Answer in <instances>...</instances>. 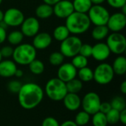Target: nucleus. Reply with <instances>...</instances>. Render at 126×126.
Masks as SVG:
<instances>
[{
    "instance_id": "13",
    "label": "nucleus",
    "mask_w": 126,
    "mask_h": 126,
    "mask_svg": "<svg viewBox=\"0 0 126 126\" xmlns=\"http://www.w3.org/2000/svg\"><path fill=\"white\" fill-rule=\"evenodd\" d=\"M53 14L58 18H66L74 12L72 2L67 0H61L52 6Z\"/></svg>"
},
{
    "instance_id": "12",
    "label": "nucleus",
    "mask_w": 126,
    "mask_h": 126,
    "mask_svg": "<svg viewBox=\"0 0 126 126\" xmlns=\"http://www.w3.org/2000/svg\"><path fill=\"white\" fill-rule=\"evenodd\" d=\"M106 26L112 32H120L126 26V15L121 12L110 15Z\"/></svg>"
},
{
    "instance_id": "40",
    "label": "nucleus",
    "mask_w": 126,
    "mask_h": 126,
    "mask_svg": "<svg viewBox=\"0 0 126 126\" xmlns=\"http://www.w3.org/2000/svg\"><path fill=\"white\" fill-rule=\"evenodd\" d=\"M7 34L6 28L0 25V44H1L5 41V40L7 39Z\"/></svg>"
},
{
    "instance_id": "9",
    "label": "nucleus",
    "mask_w": 126,
    "mask_h": 126,
    "mask_svg": "<svg viewBox=\"0 0 126 126\" xmlns=\"http://www.w3.org/2000/svg\"><path fill=\"white\" fill-rule=\"evenodd\" d=\"M101 100L100 96L94 92L86 93L83 99H81V107L83 111L87 112L90 115L99 111Z\"/></svg>"
},
{
    "instance_id": "39",
    "label": "nucleus",
    "mask_w": 126,
    "mask_h": 126,
    "mask_svg": "<svg viewBox=\"0 0 126 126\" xmlns=\"http://www.w3.org/2000/svg\"><path fill=\"white\" fill-rule=\"evenodd\" d=\"M111 103L109 102H101L100 106V109L99 111L103 113V114H107L111 109Z\"/></svg>"
},
{
    "instance_id": "1",
    "label": "nucleus",
    "mask_w": 126,
    "mask_h": 126,
    "mask_svg": "<svg viewBox=\"0 0 126 126\" xmlns=\"http://www.w3.org/2000/svg\"><path fill=\"white\" fill-rule=\"evenodd\" d=\"M17 94L19 105L27 110L36 108L44 99L43 89L35 83L22 84Z\"/></svg>"
},
{
    "instance_id": "38",
    "label": "nucleus",
    "mask_w": 126,
    "mask_h": 126,
    "mask_svg": "<svg viewBox=\"0 0 126 126\" xmlns=\"http://www.w3.org/2000/svg\"><path fill=\"white\" fill-rule=\"evenodd\" d=\"M41 126H60V124L55 118L52 117H48L43 120Z\"/></svg>"
},
{
    "instance_id": "46",
    "label": "nucleus",
    "mask_w": 126,
    "mask_h": 126,
    "mask_svg": "<svg viewBox=\"0 0 126 126\" xmlns=\"http://www.w3.org/2000/svg\"><path fill=\"white\" fill-rule=\"evenodd\" d=\"M92 4H102L106 1V0H90Z\"/></svg>"
},
{
    "instance_id": "49",
    "label": "nucleus",
    "mask_w": 126,
    "mask_h": 126,
    "mask_svg": "<svg viewBox=\"0 0 126 126\" xmlns=\"http://www.w3.org/2000/svg\"><path fill=\"white\" fill-rule=\"evenodd\" d=\"M2 1H3V0H0V5H1V4L2 3Z\"/></svg>"
},
{
    "instance_id": "3",
    "label": "nucleus",
    "mask_w": 126,
    "mask_h": 126,
    "mask_svg": "<svg viewBox=\"0 0 126 126\" xmlns=\"http://www.w3.org/2000/svg\"><path fill=\"white\" fill-rule=\"evenodd\" d=\"M36 49L30 44H20L13 49V61L19 65H29L36 58Z\"/></svg>"
},
{
    "instance_id": "27",
    "label": "nucleus",
    "mask_w": 126,
    "mask_h": 126,
    "mask_svg": "<svg viewBox=\"0 0 126 126\" xmlns=\"http://www.w3.org/2000/svg\"><path fill=\"white\" fill-rule=\"evenodd\" d=\"M28 66H29L30 71L32 74L36 75L42 74L44 71V69H45L44 63L41 61L38 60L36 58L35 60H33Z\"/></svg>"
},
{
    "instance_id": "47",
    "label": "nucleus",
    "mask_w": 126,
    "mask_h": 126,
    "mask_svg": "<svg viewBox=\"0 0 126 126\" xmlns=\"http://www.w3.org/2000/svg\"><path fill=\"white\" fill-rule=\"evenodd\" d=\"M3 17H4V12H2L1 10H0V22L3 21Z\"/></svg>"
},
{
    "instance_id": "23",
    "label": "nucleus",
    "mask_w": 126,
    "mask_h": 126,
    "mask_svg": "<svg viewBox=\"0 0 126 126\" xmlns=\"http://www.w3.org/2000/svg\"><path fill=\"white\" fill-rule=\"evenodd\" d=\"M70 35V32L66 25H59L56 27L52 32L53 38L58 41H63Z\"/></svg>"
},
{
    "instance_id": "35",
    "label": "nucleus",
    "mask_w": 126,
    "mask_h": 126,
    "mask_svg": "<svg viewBox=\"0 0 126 126\" xmlns=\"http://www.w3.org/2000/svg\"><path fill=\"white\" fill-rule=\"evenodd\" d=\"M92 45L89 44H82L79 51V54L88 58L92 56Z\"/></svg>"
},
{
    "instance_id": "6",
    "label": "nucleus",
    "mask_w": 126,
    "mask_h": 126,
    "mask_svg": "<svg viewBox=\"0 0 126 126\" xmlns=\"http://www.w3.org/2000/svg\"><path fill=\"white\" fill-rule=\"evenodd\" d=\"M93 80L100 85H107L110 83L114 77L112 66L108 63H101L93 71Z\"/></svg>"
},
{
    "instance_id": "18",
    "label": "nucleus",
    "mask_w": 126,
    "mask_h": 126,
    "mask_svg": "<svg viewBox=\"0 0 126 126\" xmlns=\"http://www.w3.org/2000/svg\"><path fill=\"white\" fill-rule=\"evenodd\" d=\"M17 69L16 63L13 61L1 60L0 61V76L2 78L13 77Z\"/></svg>"
},
{
    "instance_id": "17",
    "label": "nucleus",
    "mask_w": 126,
    "mask_h": 126,
    "mask_svg": "<svg viewBox=\"0 0 126 126\" xmlns=\"http://www.w3.org/2000/svg\"><path fill=\"white\" fill-rule=\"evenodd\" d=\"M62 100L65 108L70 111H75L81 106V99L78 94L67 93Z\"/></svg>"
},
{
    "instance_id": "43",
    "label": "nucleus",
    "mask_w": 126,
    "mask_h": 126,
    "mask_svg": "<svg viewBox=\"0 0 126 126\" xmlns=\"http://www.w3.org/2000/svg\"><path fill=\"white\" fill-rule=\"evenodd\" d=\"M59 1H61V0H43L44 3L47 4H49L51 6H53L54 4H55Z\"/></svg>"
},
{
    "instance_id": "28",
    "label": "nucleus",
    "mask_w": 126,
    "mask_h": 126,
    "mask_svg": "<svg viewBox=\"0 0 126 126\" xmlns=\"http://www.w3.org/2000/svg\"><path fill=\"white\" fill-rule=\"evenodd\" d=\"M91 120V115L84 111H79L75 118V123L78 126H86Z\"/></svg>"
},
{
    "instance_id": "41",
    "label": "nucleus",
    "mask_w": 126,
    "mask_h": 126,
    "mask_svg": "<svg viewBox=\"0 0 126 126\" xmlns=\"http://www.w3.org/2000/svg\"><path fill=\"white\" fill-rule=\"evenodd\" d=\"M120 122L124 126L126 125V109L120 112Z\"/></svg>"
},
{
    "instance_id": "20",
    "label": "nucleus",
    "mask_w": 126,
    "mask_h": 126,
    "mask_svg": "<svg viewBox=\"0 0 126 126\" xmlns=\"http://www.w3.org/2000/svg\"><path fill=\"white\" fill-rule=\"evenodd\" d=\"M53 14L52 6L43 3L38 5L35 9L36 17L41 19H47L51 17Z\"/></svg>"
},
{
    "instance_id": "22",
    "label": "nucleus",
    "mask_w": 126,
    "mask_h": 126,
    "mask_svg": "<svg viewBox=\"0 0 126 126\" xmlns=\"http://www.w3.org/2000/svg\"><path fill=\"white\" fill-rule=\"evenodd\" d=\"M74 11L87 13L91 7L93 5L90 0H73L72 1Z\"/></svg>"
},
{
    "instance_id": "8",
    "label": "nucleus",
    "mask_w": 126,
    "mask_h": 126,
    "mask_svg": "<svg viewBox=\"0 0 126 126\" xmlns=\"http://www.w3.org/2000/svg\"><path fill=\"white\" fill-rule=\"evenodd\" d=\"M106 44L111 53L120 55L126 52V38L125 35L120 32H112L109 34Z\"/></svg>"
},
{
    "instance_id": "44",
    "label": "nucleus",
    "mask_w": 126,
    "mask_h": 126,
    "mask_svg": "<svg viewBox=\"0 0 126 126\" xmlns=\"http://www.w3.org/2000/svg\"><path fill=\"white\" fill-rule=\"evenodd\" d=\"M120 91L123 94H126V81L124 80L120 85Z\"/></svg>"
},
{
    "instance_id": "25",
    "label": "nucleus",
    "mask_w": 126,
    "mask_h": 126,
    "mask_svg": "<svg viewBox=\"0 0 126 126\" xmlns=\"http://www.w3.org/2000/svg\"><path fill=\"white\" fill-rule=\"evenodd\" d=\"M77 75L78 76V79L80 80H81L82 82L87 83L93 80L94 72H93V70L91 68L88 67L87 66L86 67L78 69L77 72Z\"/></svg>"
},
{
    "instance_id": "19",
    "label": "nucleus",
    "mask_w": 126,
    "mask_h": 126,
    "mask_svg": "<svg viewBox=\"0 0 126 126\" xmlns=\"http://www.w3.org/2000/svg\"><path fill=\"white\" fill-rule=\"evenodd\" d=\"M114 74L117 75H124L126 72V58L120 55L117 56L111 65Z\"/></svg>"
},
{
    "instance_id": "29",
    "label": "nucleus",
    "mask_w": 126,
    "mask_h": 126,
    "mask_svg": "<svg viewBox=\"0 0 126 126\" xmlns=\"http://www.w3.org/2000/svg\"><path fill=\"white\" fill-rule=\"evenodd\" d=\"M92 123L93 126H107L108 122L105 114L98 111L92 115Z\"/></svg>"
},
{
    "instance_id": "16",
    "label": "nucleus",
    "mask_w": 126,
    "mask_h": 126,
    "mask_svg": "<svg viewBox=\"0 0 126 126\" xmlns=\"http://www.w3.org/2000/svg\"><path fill=\"white\" fill-rule=\"evenodd\" d=\"M52 42V37L48 32H38L32 40V46L37 50H43L48 48Z\"/></svg>"
},
{
    "instance_id": "50",
    "label": "nucleus",
    "mask_w": 126,
    "mask_h": 126,
    "mask_svg": "<svg viewBox=\"0 0 126 126\" xmlns=\"http://www.w3.org/2000/svg\"><path fill=\"white\" fill-rule=\"evenodd\" d=\"M67 1H72L73 0H67Z\"/></svg>"
},
{
    "instance_id": "34",
    "label": "nucleus",
    "mask_w": 126,
    "mask_h": 126,
    "mask_svg": "<svg viewBox=\"0 0 126 126\" xmlns=\"http://www.w3.org/2000/svg\"><path fill=\"white\" fill-rule=\"evenodd\" d=\"M22 84L18 80H11L7 84V89L8 90L13 93V94H18Z\"/></svg>"
},
{
    "instance_id": "2",
    "label": "nucleus",
    "mask_w": 126,
    "mask_h": 126,
    "mask_svg": "<svg viewBox=\"0 0 126 126\" xmlns=\"http://www.w3.org/2000/svg\"><path fill=\"white\" fill-rule=\"evenodd\" d=\"M65 25L69 30L70 34L75 35L87 32L91 26V22L87 13L74 11L66 18Z\"/></svg>"
},
{
    "instance_id": "5",
    "label": "nucleus",
    "mask_w": 126,
    "mask_h": 126,
    "mask_svg": "<svg viewBox=\"0 0 126 126\" xmlns=\"http://www.w3.org/2000/svg\"><path fill=\"white\" fill-rule=\"evenodd\" d=\"M82 44L81 39L77 35H69L61 42L60 52L64 57L73 58L76 55L79 54Z\"/></svg>"
},
{
    "instance_id": "4",
    "label": "nucleus",
    "mask_w": 126,
    "mask_h": 126,
    "mask_svg": "<svg viewBox=\"0 0 126 126\" xmlns=\"http://www.w3.org/2000/svg\"><path fill=\"white\" fill-rule=\"evenodd\" d=\"M45 93L47 96L53 101H61L68 93L66 83L58 78H51L45 85Z\"/></svg>"
},
{
    "instance_id": "33",
    "label": "nucleus",
    "mask_w": 126,
    "mask_h": 126,
    "mask_svg": "<svg viewBox=\"0 0 126 126\" xmlns=\"http://www.w3.org/2000/svg\"><path fill=\"white\" fill-rule=\"evenodd\" d=\"M120 112L117 110L111 109L107 114H106L108 124L115 125L120 122Z\"/></svg>"
},
{
    "instance_id": "7",
    "label": "nucleus",
    "mask_w": 126,
    "mask_h": 126,
    "mask_svg": "<svg viewBox=\"0 0 126 126\" xmlns=\"http://www.w3.org/2000/svg\"><path fill=\"white\" fill-rule=\"evenodd\" d=\"M91 24L94 26L106 25L110 16L109 10L101 4H93L87 13Z\"/></svg>"
},
{
    "instance_id": "31",
    "label": "nucleus",
    "mask_w": 126,
    "mask_h": 126,
    "mask_svg": "<svg viewBox=\"0 0 126 126\" xmlns=\"http://www.w3.org/2000/svg\"><path fill=\"white\" fill-rule=\"evenodd\" d=\"M72 58V59L71 63L77 69H82V68L88 66V58L80 55V54L76 55L75 56H74Z\"/></svg>"
},
{
    "instance_id": "24",
    "label": "nucleus",
    "mask_w": 126,
    "mask_h": 126,
    "mask_svg": "<svg viewBox=\"0 0 126 126\" xmlns=\"http://www.w3.org/2000/svg\"><path fill=\"white\" fill-rule=\"evenodd\" d=\"M68 93L78 94L83 89V82L78 78H74L66 83Z\"/></svg>"
},
{
    "instance_id": "36",
    "label": "nucleus",
    "mask_w": 126,
    "mask_h": 126,
    "mask_svg": "<svg viewBox=\"0 0 126 126\" xmlns=\"http://www.w3.org/2000/svg\"><path fill=\"white\" fill-rule=\"evenodd\" d=\"M109 6L115 9H121L126 5V0H106Z\"/></svg>"
},
{
    "instance_id": "48",
    "label": "nucleus",
    "mask_w": 126,
    "mask_h": 126,
    "mask_svg": "<svg viewBox=\"0 0 126 126\" xmlns=\"http://www.w3.org/2000/svg\"><path fill=\"white\" fill-rule=\"evenodd\" d=\"M2 60V56H1V53H0V61Z\"/></svg>"
},
{
    "instance_id": "14",
    "label": "nucleus",
    "mask_w": 126,
    "mask_h": 126,
    "mask_svg": "<svg viewBox=\"0 0 126 126\" xmlns=\"http://www.w3.org/2000/svg\"><path fill=\"white\" fill-rule=\"evenodd\" d=\"M77 72L78 69L71 63H63L59 66L57 72V78L64 83H66L75 78L77 76Z\"/></svg>"
},
{
    "instance_id": "21",
    "label": "nucleus",
    "mask_w": 126,
    "mask_h": 126,
    "mask_svg": "<svg viewBox=\"0 0 126 126\" xmlns=\"http://www.w3.org/2000/svg\"><path fill=\"white\" fill-rule=\"evenodd\" d=\"M109 34V30L106 25L95 26L92 31V36L96 41H102L107 38Z\"/></svg>"
},
{
    "instance_id": "11",
    "label": "nucleus",
    "mask_w": 126,
    "mask_h": 126,
    "mask_svg": "<svg viewBox=\"0 0 126 126\" xmlns=\"http://www.w3.org/2000/svg\"><path fill=\"white\" fill-rule=\"evenodd\" d=\"M40 23L37 18L30 16L23 21L21 24V32L23 33L24 36L32 38L34 37L37 33L39 32Z\"/></svg>"
},
{
    "instance_id": "32",
    "label": "nucleus",
    "mask_w": 126,
    "mask_h": 126,
    "mask_svg": "<svg viewBox=\"0 0 126 126\" xmlns=\"http://www.w3.org/2000/svg\"><path fill=\"white\" fill-rule=\"evenodd\" d=\"M65 57L63 54L59 52H53L50 54L49 57V62L51 65L54 66H59L61 65L64 61Z\"/></svg>"
},
{
    "instance_id": "42",
    "label": "nucleus",
    "mask_w": 126,
    "mask_h": 126,
    "mask_svg": "<svg viewBox=\"0 0 126 126\" xmlns=\"http://www.w3.org/2000/svg\"><path fill=\"white\" fill-rule=\"evenodd\" d=\"M60 126H77V124L74 122V121H72V120H66V121H64L63 123H62Z\"/></svg>"
},
{
    "instance_id": "10",
    "label": "nucleus",
    "mask_w": 126,
    "mask_h": 126,
    "mask_svg": "<svg viewBox=\"0 0 126 126\" xmlns=\"http://www.w3.org/2000/svg\"><path fill=\"white\" fill-rule=\"evenodd\" d=\"M24 18V15L21 10L18 8L10 7L4 12L3 22L7 27H16L21 26Z\"/></svg>"
},
{
    "instance_id": "37",
    "label": "nucleus",
    "mask_w": 126,
    "mask_h": 126,
    "mask_svg": "<svg viewBox=\"0 0 126 126\" xmlns=\"http://www.w3.org/2000/svg\"><path fill=\"white\" fill-rule=\"evenodd\" d=\"M13 48L11 46H4L0 49V53L2 58H10L13 55Z\"/></svg>"
},
{
    "instance_id": "30",
    "label": "nucleus",
    "mask_w": 126,
    "mask_h": 126,
    "mask_svg": "<svg viewBox=\"0 0 126 126\" xmlns=\"http://www.w3.org/2000/svg\"><path fill=\"white\" fill-rule=\"evenodd\" d=\"M110 103L112 109L119 111H122L123 110L126 109V100L122 96H117L114 97Z\"/></svg>"
},
{
    "instance_id": "45",
    "label": "nucleus",
    "mask_w": 126,
    "mask_h": 126,
    "mask_svg": "<svg viewBox=\"0 0 126 126\" xmlns=\"http://www.w3.org/2000/svg\"><path fill=\"white\" fill-rule=\"evenodd\" d=\"M23 75H24L23 71H22L21 69H17L16 71V72H15V75H14V76H16V77H17V78H21V77L23 76Z\"/></svg>"
},
{
    "instance_id": "26",
    "label": "nucleus",
    "mask_w": 126,
    "mask_h": 126,
    "mask_svg": "<svg viewBox=\"0 0 126 126\" xmlns=\"http://www.w3.org/2000/svg\"><path fill=\"white\" fill-rule=\"evenodd\" d=\"M24 37L23 33L20 30H13L7 35V39L11 45L18 46L21 44Z\"/></svg>"
},
{
    "instance_id": "15",
    "label": "nucleus",
    "mask_w": 126,
    "mask_h": 126,
    "mask_svg": "<svg viewBox=\"0 0 126 126\" xmlns=\"http://www.w3.org/2000/svg\"><path fill=\"white\" fill-rule=\"evenodd\" d=\"M111 53V52L106 43L98 42L92 46V57L97 61H105L109 58Z\"/></svg>"
}]
</instances>
